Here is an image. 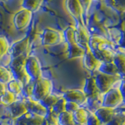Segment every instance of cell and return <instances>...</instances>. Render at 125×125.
Here are the masks:
<instances>
[{
	"instance_id": "obj_1",
	"label": "cell",
	"mask_w": 125,
	"mask_h": 125,
	"mask_svg": "<svg viewBox=\"0 0 125 125\" xmlns=\"http://www.w3.org/2000/svg\"><path fill=\"white\" fill-rule=\"evenodd\" d=\"M27 58V54H23L16 58H13L11 59L9 65L13 79L19 81L23 86L29 84L31 81L25 70V62Z\"/></svg>"
},
{
	"instance_id": "obj_2",
	"label": "cell",
	"mask_w": 125,
	"mask_h": 125,
	"mask_svg": "<svg viewBox=\"0 0 125 125\" xmlns=\"http://www.w3.org/2000/svg\"><path fill=\"white\" fill-rule=\"evenodd\" d=\"M123 79L124 78H122L120 76L107 75V74L100 72L95 77L97 88L102 95H104L110 89L115 88L114 86Z\"/></svg>"
},
{
	"instance_id": "obj_3",
	"label": "cell",
	"mask_w": 125,
	"mask_h": 125,
	"mask_svg": "<svg viewBox=\"0 0 125 125\" xmlns=\"http://www.w3.org/2000/svg\"><path fill=\"white\" fill-rule=\"evenodd\" d=\"M52 90V82L49 79L41 77L37 81H34V89L32 99L40 102L45 97L49 95Z\"/></svg>"
},
{
	"instance_id": "obj_4",
	"label": "cell",
	"mask_w": 125,
	"mask_h": 125,
	"mask_svg": "<svg viewBox=\"0 0 125 125\" xmlns=\"http://www.w3.org/2000/svg\"><path fill=\"white\" fill-rule=\"evenodd\" d=\"M124 97L119 88H113L103 95V106L115 109L123 103Z\"/></svg>"
},
{
	"instance_id": "obj_5",
	"label": "cell",
	"mask_w": 125,
	"mask_h": 125,
	"mask_svg": "<svg viewBox=\"0 0 125 125\" xmlns=\"http://www.w3.org/2000/svg\"><path fill=\"white\" fill-rule=\"evenodd\" d=\"M25 70L31 81H35L42 77V66L40 61L36 56H27L25 62Z\"/></svg>"
},
{
	"instance_id": "obj_6",
	"label": "cell",
	"mask_w": 125,
	"mask_h": 125,
	"mask_svg": "<svg viewBox=\"0 0 125 125\" xmlns=\"http://www.w3.org/2000/svg\"><path fill=\"white\" fill-rule=\"evenodd\" d=\"M65 8L76 22L84 23L83 8L78 0H65Z\"/></svg>"
},
{
	"instance_id": "obj_7",
	"label": "cell",
	"mask_w": 125,
	"mask_h": 125,
	"mask_svg": "<svg viewBox=\"0 0 125 125\" xmlns=\"http://www.w3.org/2000/svg\"><path fill=\"white\" fill-rule=\"evenodd\" d=\"M32 19V13L28 10L21 9L15 13L13 22L17 30H23L28 27Z\"/></svg>"
},
{
	"instance_id": "obj_8",
	"label": "cell",
	"mask_w": 125,
	"mask_h": 125,
	"mask_svg": "<svg viewBox=\"0 0 125 125\" xmlns=\"http://www.w3.org/2000/svg\"><path fill=\"white\" fill-rule=\"evenodd\" d=\"M61 41V34L58 31L49 27L43 30L42 34V44L43 45H55L60 43Z\"/></svg>"
},
{
	"instance_id": "obj_9",
	"label": "cell",
	"mask_w": 125,
	"mask_h": 125,
	"mask_svg": "<svg viewBox=\"0 0 125 125\" xmlns=\"http://www.w3.org/2000/svg\"><path fill=\"white\" fill-rule=\"evenodd\" d=\"M77 25L75 26L76 31V42L78 45H80L83 48L86 49L88 46V41L91 34L86 27L84 23L76 22Z\"/></svg>"
},
{
	"instance_id": "obj_10",
	"label": "cell",
	"mask_w": 125,
	"mask_h": 125,
	"mask_svg": "<svg viewBox=\"0 0 125 125\" xmlns=\"http://www.w3.org/2000/svg\"><path fill=\"white\" fill-rule=\"evenodd\" d=\"M29 43L30 39L28 37H27L13 43L11 46H10L8 52H9L11 59L21 56L23 54H27V51L29 47Z\"/></svg>"
},
{
	"instance_id": "obj_11",
	"label": "cell",
	"mask_w": 125,
	"mask_h": 125,
	"mask_svg": "<svg viewBox=\"0 0 125 125\" xmlns=\"http://www.w3.org/2000/svg\"><path fill=\"white\" fill-rule=\"evenodd\" d=\"M26 105L27 112L34 115L45 117L48 113V109L40 103V102L33 99L32 98H26L23 101Z\"/></svg>"
},
{
	"instance_id": "obj_12",
	"label": "cell",
	"mask_w": 125,
	"mask_h": 125,
	"mask_svg": "<svg viewBox=\"0 0 125 125\" xmlns=\"http://www.w3.org/2000/svg\"><path fill=\"white\" fill-rule=\"evenodd\" d=\"M62 97L66 102H72L78 105H83L87 103L88 97L81 90H70L66 92Z\"/></svg>"
},
{
	"instance_id": "obj_13",
	"label": "cell",
	"mask_w": 125,
	"mask_h": 125,
	"mask_svg": "<svg viewBox=\"0 0 125 125\" xmlns=\"http://www.w3.org/2000/svg\"><path fill=\"white\" fill-rule=\"evenodd\" d=\"M84 58V67L91 71H97L99 70V66L102 64V62H100L98 59L94 56V54L88 46L85 49V53Z\"/></svg>"
},
{
	"instance_id": "obj_14",
	"label": "cell",
	"mask_w": 125,
	"mask_h": 125,
	"mask_svg": "<svg viewBox=\"0 0 125 125\" xmlns=\"http://www.w3.org/2000/svg\"><path fill=\"white\" fill-rule=\"evenodd\" d=\"M44 117L27 112L24 115L16 119L15 125H42Z\"/></svg>"
},
{
	"instance_id": "obj_15",
	"label": "cell",
	"mask_w": 125,
	"mask_h": 125,
	"mask_svg": "<svg viewBox=\"0 0 125 125\" xmlns=\"http://www.w3.org/2000/svg\"><path fill=\"white\" fill-rule=\"evenodd\" d=\"M116 113L115 109L105 106H102L94 112L95 116L103 124H107L109 121H110L113 119V117L116 115Z\"/></svg>"
},
{
	"instance_id": "obj_16",
	"label": "cell",
	"mask_w": 125,
	"mask_h": 125,
	"mask_svg": "<svg viewBox=\"0 0 125 125\" xmlns=\"http://www.w3.org/2000/svg\"><path fill=\"white\" fill-rule=\"evenodd\" d=\"M9 109L11 116L14 119H17L27 113L26 105L23 100L15 101L14 103L9 105Z\"/></svg>"
},
{
	"instance_id": "obj_17",
	"label": "cell",
	"mask_w": 125,
	"mask_h": 125,
	"mask_svg": "<svg viewBox=\"0 0 125 125\" xmlns=\"http://www.w3.org/2000/svg\"><path fill=\"white\" fill-rule=\"evenodd\" d=\"M116 52H115L114 49H113V47H108V48H105L103 49L92 52L94 56L102 62H112Z\"/></svg>"
},
{
	"instance_id": "obj_18",
	"label": "cell",
	"mask_w": 125,
	"mask_h": 125,
	"mask_svg": "<svg viewBox=\"0 0 125 125\" xmlns=\"http://www.w3.org/2000/svg\"><path fill=\"white\" fill-rule=\"evenodd\" d=\"M83 92L88 98L99 95L100 92L97 88L95 77H89L86 79Z\"/></svg>"
},
{
	"instance_id": "obj_19",
	"label": "cell",
	"mask_w": 125,
	"mask_h": 125,
	"mask_svg": "<svg viewBox=\"0 0 125 125\" xmlns=\"http://www.w3.org/2000/svg\"><path fill=\"white\" fill-rule=\"evenodd\" d=\"M113 62L116 66L120 77L124 78L125 73V56L124 52H116L113 56Z\"/></svg>"
},
{
	"instance_id": "obj_20",
	"label": "cell",
	"mask_w": 125,
	"mask_h": 125,
	"mask_svg": "<svg viewBox=\"0 0 125 125\" xmlns=\"http://www.w3.org/2000/svg\"><path fill=\"white\" fill-rule=\"evenodd\" d=\"M85 49L83 48L77 43H73L71 45H68V58L75 59L81 58L84 56Z\"/></svg>"
},
{
	"instance_id": "obj_21",
	"label": "cell",
	"mask_w": 125,
	"mask_h": 125,
	"mask_svg": "<svg viewBox=\"0 0 125 125\" xmlns=\"http://www.w3.org/2000/svg\"><path fill=\"white\" fill-rule=\"evenodd\" d=\"M99 72L103 73L107 75H111V76H120L118 70H117L116 66L115 64L112 62H102L101 66H99Z\"/></svg>"
},
{
	"instance_id": "obj_22",
	"label": "cell",
	"mask_w": 125,
	"mask_h": 125,
	"mask_svg": "<svg viewBox=\"0 0 125 125\" xmlns=\"http://www.w3.org/2000/svg\"><path fill=\"white\" fill-rule=\"evenodd\" d=\"M103 95L99 94L98 95L88 98L86 104L88 105L90 110L92 111L94 113V112L95 110H97L99 108L103 106Z\"/></svg>"
},
{
	"instance_id": "obj_23",
	"label": "cell",
	"mask_w": 125,
	"mask_h": 125,
	"mask_svg": "<svg viewBox=\"0 0 125 125\" xmlns=\"http://www.w3.org/2000/svg\"><path fill=\"white\" fill-rule=\"evenodd\" d=\"M43 0H22L21 7L22 9L28 10L31 13H34L41 7Z\"/></svg>"
},
{
	"instance_id": "obj_24",
	"label": "cell",
	"mask_w": 125,
	"mask_h": 125,
	"mask_svg": "<svg viewBox=\"0 0 125 125\" xmlns=\"http://www.w3.org/2000/svg\"><path fill=\"white\" fill-rule=\"evenodd\" d=\"M74 123L77 124H86L88 118V112L85 109L80 107L78 109L72 113Z\"/></svg>"
},
{
	"instance_id": "obj_25",
	"label": "cell",
	"mask_w": 125,
	"mask_h": 125,
	"mask_svg": "<svg viewBox=\"0 0 125 125\" xmlns=\"http://www.w3.org/2000/svg\"><path fill=\"white\" fill-rule=\"evenodd\" d=\"M105 3L108 7L116 13H124V0H105Z\"/></svg>"
},
{
	"instance_id": "obj_26",
	"label": "cell",
	"mask_w": 125,
	"mask_h": 125,
	"mask_svg": "<svg viewBox=\"0 0 125 125\" xmlns=\"http://www.w3.org/2000/svg\"><path fill=\"white\" fill-rule=\"evenodd\" d=\"M63 37L67 45H71L73 43H77L76 42V31L75 27L69 26L63 31Z\"/></svg>"
},
{
	"instance_id": "obj_27",
	"label": "cell",
	"mask_w": 125,
	"mask_h": 125,
	"mask_svg": "<svg viewBox=\"0 0 125 125\" xmlns=\"http://www.w3.org/2000/svg\"><path fill=\"white\" fill-rule=\"evenodd\" d=\"M73 114L68 112H63L58 115V125H73Z\"/></svg>"
},
{
	"instance_id": "obj_28",
	"label": "cell",
	"mask_w": 125,
	"mask_h": 125,
	"mask_svg": "<svg viewBox=\"0 0 125 125\" xmlns=\"http://www.w3.org/2000/svg\"><path fill=\"white\" fill-rule=\"evenodd\" d=\"M23 87V85L22 84V83H21L19 81L15 80V79L11 80L9 83H7V85H6L8 91L14 94L15 95H19V94L21 93Z\"/></svg>"
},
{
	"instance_id": "obj_29",
	"label": "cell",
	"mask_w": 125,
	"mask_h": 125,
	"mask_svg": "<svg viewBox=\"0 0 125 125\" xmlns=\"http://www.w3.org/2000/svg\"><path fill=\"white\" fill-rule=\"evenodd\" d=\"M59 99H60V97H58L57 95H53V94H50V95L45 97L42 100H41L40 103L49 110V109H51L53 107V105L56 104Z\"/></svg>"
},
{
	"instance_id": "obj_30",
	"label": "cell",
	"mask_w": 125,
	"mask_h": 125,
	"mask_svg": "<svg viewBox=\"0 0 125 125\" xmlns=\"http://www.w3.org/2000/svg\"><path fill=\"white\" fill-rule=\"evenodd\" d=\"M42 125H58V115L52 110V109L48 110V113L44 117Z\"/></svg>"
},
{
	"instance_id": "obj_31",
	"label": "cell",
	"mask_w": 125,
	"mask_h": 125,
	"mask_svg": "<svg viewBox=\"0 0 125 125\" xmlns=\"http://www.w3.org/2000/svg\"><path fill=\"white\" fill-rule=\"evenodd\" d=\"M108 34L111 38L110 42L113 43V44L119 45L120 41L123 39V32H121L119 29H116V28L109 29Z\"/></svg>"
},
{
	"instance_id": "obj_32",
	"label": "cell",
	"mask_w": 125,
	"mask_h": 125,
	"mask_svg": "<svg viewBox=\"0 0 125 125\" xmlns=\"http://www.w3.org/2000/svg\"><path fill=\"white\" fill-rule=\"evenodd\" d=\"M13 79V77L10 70L6 68L5 66H0V82L6 84Z\"/></svg>"
},
{
	"instance_id": "obj_33",
	"label": "cell",
	"mask_w": 125,
	"mask_h": 125,
	"mask_svg": "<svg viewBox=\"0 0 125 125\" xmlns=\"http://www.w3.org/2000/svg\"><path fill=\"white\" fill-rule=\"evenodd\" d=\"M66 99L63 97H60L56 103V104L53 105L52 110L57 115L60 114V113L66 111Z\"/></svg>"
},
{
	"instance_id": "obj_34",
	"label": "cell",
	"mask_w": 125,
	"mask_h": 125,
	"mask_svg": "<svg viewBox=\"0 0 125 125\" xmlns=\"http://www.w3.org/2000/svg\"><path fill=\"white\" fill-rule=\"evenodd\" d=\"M15 101H17L16 99V95L12 92L7 91L0 96V103L6 105H10Z\"/></svg>"
},
{
	"instance_id": "obj_35",
	"label": "cell",
	"mask_w": 125,
	"mask_h": 125,
	"mask_svg": "<svg viewBox=\"0 0 125 125\" xmlns=\"http://www.w3.org/2000/svg\"><path fill=\"white\" fill-rule=\"evenodd\" d=\"M10 46L7 38L3 35H0V58L6 56L9 51Z\"/></svg>"
},
{
	"instance_id": "obj_36",
	"label": "cell",
	"mask_w": 125,
	"mask_h": 125,
	"mask_svg": "<svg viewBox=\"0 0 125 125\" xmlns=\"http://www.w3.org/2000/svg\"><path fill=\"white\" fill-rule=\"evenodd\" d=\"M125 122V116L124 113H116V115L113 117V119L109 121L105 125H124Z\"/></svg>"
},
{
	"instance_id": "obj_37",
	"label": "cell",
	"mask_w": 125,
	"mask_h": 125,
	"mask_svg": "<svg viewBox=\"0 0 125 125\" xmlns=\"http://www.w3.org/2000/svg\"><path fill=\"white\" fill-rule=\"evenodd\" d=\"M33 89H34V81H31L29 84L23 86L21 93L25 97V99L26 98H31L33 94Z\"/></svg>"
},
{
	"instance_id": "obj_38",
	"label": "cell",
	"mask_w": 125,
	"mask_h": 125,
	"mask_svg": "<svg viewBox=\"0 0 125 125\" xmlns=\"http://www.w3.org/2000/svg\"><path fill=\"white\" fill-rule=\"evenodd\" d=\"M79 108L80 105H78L77 104L74 103H72V102H66V111L68 113H73Z\"/></svg>"
},
{
	"instance_id": "obj_39",
	"label": "cell",
	"mask_w": 125,
	"mask_h": 125,
	"mask_svg": "<svg viewBox=\"0 0 125 125\" xmlns=\"http://www.w3.org/2000/svg\"><path fill=\"white\" fill-rule=\"evenodd\" d=\"M86 125H103V124L99 120V119L95 116V114L92 113V114L88 116Z\"/></svg>"
},
{
	"instance_id": "obj_40",
	"label": "cell",
	"mask_w": 125,
	"mask_h": 125,
	"mask_svg": "<svg viewBox=\"0 0 125 125\" xmlns=\"http://www.w3.org/2000/svg\"><path fill=\"white\" fill-rule=\"evenodd\" d=\"M79 2L81 3V5L83 8V11L84 13H87L88 10L89 9V6L91 5V0H78Z\"/></svg>"
},
{
	"instance_id": "obj_41",
	"label": "cell",
	"mask_w": 125,
	"mask_h": 125,
	"mask_svg": "<svg viewBox=\"0 0 125 125\" xmlns=\"http://www.w3.org/2000/svg\"><path fill=\"white\" fill-rule=\"evenodd\" d=\"M6 91H7V89H6V84H3V83H1V82H0V96L3 95Z\"/></svg>"
},
{
	"instance_id": "obj_42",
	"label": "cell",
	"mask_w": 125,
	"mask_h": 125,
	"mask_svg": "<svg viewBox=\"0 0 125 125\" xmlns=\"http://www.w3.org/2000/svg\"><path fill=\"white\" fill-rule=\"evenodd\" d=\"M73 125H86V124H77V123H74Z\"/></svg>"
},
{
	"instance_id": "obj_43",
	"label": "cell",
	"mask_w": 125,
	"mask_h": 125,
	"mask_svg": "<svg viewBox=\"0 0 125 125\" xmlns=\"http://www.w3.org/2000/svg\"><path fill=\"white\" fill-rule=\"evenodd\" d=\"M6 0H0V2H5Z\"/></svg>"
},
{
	"instance_id": "obj_44",
	"label": "cell",
	"mask_w": 125,
	"mask_h": 125,
	"mask_svg": "<svg viewBox=\"0 0 125 125\" xmlns=\"http://www.w3.org/2000/svg\"><path fill=\"white\" fill-rule=\"evenodd\" d=\"M91 1H99V0H91Z\"/></svg>"
}]
</instances>
